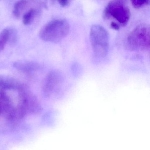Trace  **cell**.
<instances>
[{"instance_id": "cell-1", "label": "cell", "mask_w": 150, "mask_h": 150, "mask_svg": "<svg viewBox=\"0 0 150 150\" xmlns=\"http://www.w3.org/2000/svg\"><path fill=\"white\" fill-rule=\"evenodd\" d=\"M89 36L94 62L100 63L108 54L109 35L102 26L95 24L91 27Z\"/></svg>"}, {"instance_id": "cell-2", "label": "cell", "mask_w": 150, "mask_h": 150, "mask_svg": "<svg viewBox=\"0 0 150 150\" xmlns=\"http://www.w3.org/2000/svg\"><path fill=\"white\" fill-rule=\"evenodd\" d=\"M19 91L20 102L16 107L18 119L40 114L42 110L41 104L28 88L23 85Z\"/></svg>"}, {"instance_id": "cell-3", "label": "cell", "mask_w": 150, "mask_h": 150, "mask_svg": "<svg viewBox=\"0 0 150 150\" xmlns=\"http://www.w3.org/2000/svg\"><path fill=\"white\" fill-rule=\"evenodd\" d=\"M70 25L66 20H53L47 23L40 31L41 39L45 42L57 43L68 35Z\"/></svg>"}, {"instance_id": "cell-4", "label": "cell", "mask_w": 150, "mask_h": 150, "mask_svg": "<svg viewBox=\"0 0 150 150\" xmlns=\"http://www.w3.org/2000/svg\"><path fill=\"white\" fill-rule=\"evenodd\" d=\"M150 27L146 24L138 25L127 37L126 45L133 51H143L150 49Z\"/></svg>"}, {"instance_id": "cell-5", "label": "cell", "mask_w": 150, "mask_h": 150, "mask_svg": "<svg viewBox=\"0 0 150 150\" xmlns=\"http://www.w3.org/2000/svg\"><path fill=\"white\" fill-rule=\"evenodd\" d=\"M104 18L113 19L118 22L120 26H126L129 21L130 12L128 7L118 1H110L103 11Z\"/></svg>"}, {"instance_id": "cell-6", "label": "cell", "mask_w": 150, "mask_h": 150, "mask_svg": "<svg viewBox=\"0 0 150 150\" xmlns=\"http://www.w3.org/2000/svg\"><path fill=\"white\" fill-rule=\"evenodd\" d=\"M64 81V77L61 72H50L46 76L44 84L43 91L45 95L49 97L57 92L62 87Z\"/></svg>"}, {"instance_id": "cell-7", "label": "cell", "mask_w": 150, "mask_h": 150, "mask_svg": "<svg viewBox=\"0 0 150 150\" xmlns=\"http://www.w3.org/2000/svg\"><path fill=\"white\" fill-rule=\"evenodd\" d=\"M22 85L19 81L11 76L0 75V89L2 90H19Z\"/></svg>"}, {"instance_id": "cell-8", "label": "cell", "mask_w": 150, "mask_h": 150, "mask_svg": "<svg viewBox=\"0 0 150 150\" xmlns=\"http://www.w3.org/2000/svg\"><path fill=\"white\" fill-rule=\"evenodd\" d=\"M13 66L17 70L24 73H32L38 71L41 66L34 61L20 60L15 62Z\"/></svg>"}, {"instance_id": "cell-9", "label": "cell", "mask_w": 150, "mask_h": 150, "mask_svg": "<svg viewBox=\"0 0 150 150\" xmlns=\"http://www.w3.org/2000/svg\"><path fill=\"white\" fill-rule=\"evenodd\" d=\"M28 0H19L14 6L13 13L16 18H19L28 4Z\"/></svg>"}, {"instance_id": "cell-10", "label": "cell", "mask_w": 150, "mask_h": 150, "mask_svg": "<svg viewBox=\"0 0 150 150\" xmlns=\"http://www.w3.org/2000/svg\"><path fill=\"white\" fill-rule=\"evenodd\" d=\"M37 13V11L35 9H31L29 10L23 17V24L26 25L30 24L36 16Z\"/></svg>"}, {"instance_id": "cell-11", "label": "cell", "mask_w": 150, "mask_h": 150, "mask_svg": "<svg viewBox=\"0 0 150 150\" xmlns=\"http://www.w3.org/2000/svg\"><path fill=\"white\" fill-rule=\"evenodd\" d=\"M9 28L3 30L0 33V52L3 50L9 41Z\"/></svg>"}, {"instance_id": "cell-12", "label": "cell", "mask_w": 150, "mask_h": 150, "mask_svg": "<svg viewBox=\"0 0 150 150\" xmlns=\"http://www.w3.org/2000/svg\"><path fill=\"white\" fill-rule=\"evenodd\" d=\"M131 2L135 8H139L149 5L150 0H131Z\"/></svg>"}, {"instance_id": "cell-13", "label": "cell", "mask_w": 150, "mask_h": 150, "mask_svg": "<svg viewBox=\"0 0 150 150\" xmlns=\"http://www.w3.org/2000/svg\"><path fill=\"white\" fill-rule=\"evenodd\" d=\"M9 42L11 44H14L16 43L17 40V33L16 30L14 28H9Z\"/></svg>"}, {"instance_id": "cell-14", "label": "cell", "mask_w": 150, "mask_h": 150, "mask_svg": "<svg viewBox=\"0 0 150 150\" xmlns=\"http://www.w3.org/2000/svg\"><path fill=\"white\" fill-rule=\"evenodd\" d=\"M75 66L73 67L72 68V73L73 72V74L74 73H79H79L81 72L82 71V69H81V67H80L79 66V65H75Z\"/></svg>"}, {"instance_id": "cell-15", "label": "cell", "mask_w": 150, "mask_h": 150, "mask_svg": "<svg viewBox=\"0 0 150 150\" xmlns=\"http://www.w3.org/2000/svg\"><path fill=\"white\" fill-rule=\"evenodd\" d=\"M110 28L115 30H119L120 26L117 23L112 22L110 24Z\"/></svg>"}, {"instance_id": "cell-16", "label": "cell", "mask_w": 150, "mask_h": 150, "mask_svg": "<svg viewBox=\"0 0 150 150\" xmlns=\"http://www.w3.org/2000/svg\"><path fill=\"white\" fill-rule=\"evenodd\" d=\"M59 5L62 7H66L68 5L69 0H58Z\"/></svg>"}, {"instance_id": "cell-17", "label": "cell", "mask_w": 150, "mask_h": 150, "mask_svg": "<svg viewBox=\"0 0 150 150\" xmlns=\"http://www.w3.org/2000/svg\"><path fill=\"white\" fill-rule=\"evenodd\" d=\"M1 110H0V116H1Z\"/></svg>"}]
</instances>
